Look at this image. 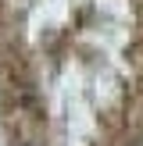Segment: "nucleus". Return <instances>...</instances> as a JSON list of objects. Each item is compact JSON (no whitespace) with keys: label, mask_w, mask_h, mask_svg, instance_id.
Returning a JSON list of instances; mask_svg holds the SVG:
<instances>
[{"label":"nucleus","mask_w":143,"mask_h":146,"mask_svg":"<svg viewBox=\"0 0 143 146\" xmlns=\"http://www.w3.org/2000/svg\"><path fill=\"white\" fill-rule=\"evenodd\" d=\"M140 146H143V143H140Z\"/></svg>","instance_id":"1"}]
</instances>
